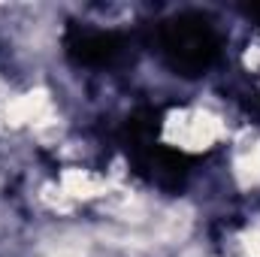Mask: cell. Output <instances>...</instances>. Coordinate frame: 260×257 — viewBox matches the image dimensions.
<instances>
[{
	"mask_svg": "<svg viewBox=\"0 0 260 257\" xmlns=\"http://www.w3.org/2000/svg\"><path fill=\"white\" fill-rule=\"evenodd\" d=\"M230 136V124L212 106H176L160 121V142L182 154H206Z\"/></svg>",
	"mask_w": 260,
	"mask_h": 257,
	"instance_id": "cell-1",
	"label": "cell"
},
{
	"mask_svg": "<svg viewBox=\"0 0 260 257\" xmlns=\"http://www.w3.org/2000/svg\"><path fill=\"white\" fill-rule=\"evenodd\" d=\"M236 248H239V257H260V224L245 227L236 236Z\"/></svg>",
	"mask_w": 260,
	"mask_h": 257,
	"instance_id": "cell-3",
	"label": "cell"
},
{
	"mask_svg": "<svg viewBox=\"0 0 260 257\" xmlns=\"http://www.w3.org/2000/svg\"><path fill=\"white\" fill-rule=\"evenodd\" d=\"M58 188L67 194V200L73 206H85V203H103L109 194L115 191L112 179L94 167H82V164H70L55 176Z\"/></svg>",
	"mask_w": 260,
	"mask_h": 257,
	"instance_id": "cell-2",
	"label": "cell"
},
{
	"mask_svg": "<svg viewBox=\"0 0 260 257\" xmlns=\"http://www.w3.org/2000/svg\"><path fill=\"white\" fill-rule=\"evenodd\" d=\"M242 67L251 73V76H260V37H254L245 52H242Z\"/></svg>",
	"mask_w": 260,
	"mask_h": 257,
	"instance_id": "cell-4",
	"label": "cell"
}]
</instances>
